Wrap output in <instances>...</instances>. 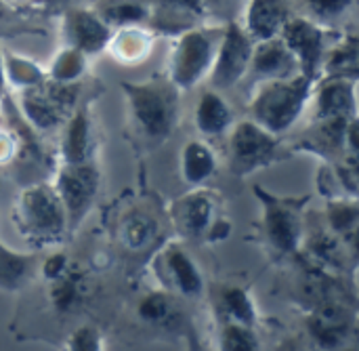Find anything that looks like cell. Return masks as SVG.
<instances>
[{
  "label": "cell",
  "instance_id": "cell-24",
  "mask_svg": "<svg viewBox=\"0 0 359 351\" xmlns=\"http://www.w3.org/2000/svg\"><path fill=\"white\" fill-rule=\"evenodd\" d=\"M297 74H299V65L280 36L271 40L255 42L248 74H246V78L252 84L267 82V80H284Z\"/></svg>",
  "mask_w": 359,
  "mask_h": 351
},
{
  "label": "cell",
  "instance_id": "cell-36",
  "mask_svg": "<svg viewBox=\"0 0 359 351\" xmlns=\"http://www.w3.org/2000/svg\"><path fill=\"white\" fill-rule=\"evenodd\" d=\"M353 4L355 0H305V17L322 27H332L351 13Z\"/></svg>",
  "mask_w": 359,
  "mask_h": 351
},
{
  "label": "cell",
  "instance_id": "cell-41",
  "mask_svg": "<svg viewBox=\"0 0 359 351\" xmlns=\"http://www.w3.org/2000/svg\"><path fill=\"white\" fill-rule=\"evenodd\" d=\"M202 2H204L206 11H210V8H217V6H225V8H229L236 0H202Z\"/></svg>",
  "mask_w": 359,
  "mask_h": 351
},
{
  "label": "cell",
  "instance_id": "cell-42",
  "mask_svg": "<svg viewBox=\"0 0 359 351\" xmlns=\"http://www.w3.org/2000/svg\"><path fill=\"white\" fill-rule=\"evenodd\" d=\"M6 91V80H4V63H2V53H0V97Z\"/></svg>",
  "mask_w": 359,
  "mask_h": 351
},
{
  "label": "cell",
  "instance_id": "cell-9",
  "mask_svg": "<svg viewBox=\"0 0 359 351\" xmlns=\"http://www.w3.org/2000/svg\"><path fill=\"white\" fill-rule=\"evenodd\" d=\"M358 299H330L301 312V335L318 351H358Z\"/></svg>",
  "mask_w": 359,
  "mask_h": 351
},
{
  "label": "cell",
  "instance_id": "cell-18",
  "mask_svg": "<svg viewBox=\"0 0 359 351\" xmlns=\"http://www.w3.org/2000/svg\"><path fill=\"white\" fill-rule=\"evenodd\" d=\"M204 297L208 299V314L215 324L233 322L259 329L261 314L248 282L238 278H225L208 284Z\"/></svg>",
  "mask_w": 359,
  "mask_h": 351
},
{
  "label": "cell",
  "instance_id": "cell-33",
  "mask_svg": "<svg viewBox=\"0 0 359 351\" xmlns=\"http://www.w3.org/2000/svg\"><path fill=\"white\" fill-rule=\"evenodd\" d=\"M215 351H263L259 329L244 324H215Z\"/></svg>",
  "mask_w": 359,
  "mask_h": 351
},
{
  "label": "cell",
  "instance_id": "cell-38",
  "mask_svg": "<svg viewBox=\"0 0 359 351\" xmlns=\"http://www.w3.org/2000/svg\"><path fill=\"white\" fill-rule=\"evenodd\" d=\"M19 152V135L15 124L0 112V166H11Z\"/></svg>",
  "mask_w": 359,
  "mask_h": 351
},
{
  "label": "cell",
  "instance_id": "cell-26",
  "mask_svg": "<svg viewBox=\"0 0 359 351\" xmlns=\"http://www.w3.org/2000/svg\"><path fill=\"white\" fill-rule=\"evenodd\" d=\"M292 17L288 0H248L244 6V32L252 42L278 38Z\"/></svg>",
  "mask_w": 359,
  "mask_h": 351
},
{
  "label": "cell",
  "instance_id": "cell-43",
  "mask_svg": "<svg viewBox=\"0 0 359 351\" xmlns=\"http://www.w3.org/2000/svg\"><path fill=\"white\" fill-rule=\"evenodd\" d=\"M4 15H6V6H4V2L0 0V19H2Z\"/></svg>",
  "mask_w": 359,
  "mask_h": 351
},
{
  "label": "cell",
  "instance_id": "cell-35",
  "mask_svg": "<svg viewBox=\"0 0 359 351\" xmlns=\"http://www.w3.org/2000/svg\"><path fill=\"white\" fill-rule=\"evenodd\" d=\"M103 21L111 27L124 25H145L147 23V4L145 0H107L99 11Z\"/></svg>",
  "mask_w": 359,
  "mask_h": 351
},
{
  "label": "cell",
  "instance_id": "cell-12",
  "mask_svg": "<svg viewBox=\"0 0 359 351\" xmlns=\"http://www.w3.org/2000/svg\"><path fill=\"white\" fill-rule=\"evenodd\" d=\"M80 99V84H57L44 80L40 86L19 93L17 112L32 131L44 135L59 131Z\"/></svg>",
  "mask_w": 359,
  "mask_h": 351
},
{
  "label": "cell",
  "instance_id": "cell-19",
  "mask_svg": "<svg viewBox=\"0 0 359 351\" xmlns=\"http://www.w3.org/2000/svg\"><path fill=\"white\" fill-rule=\"evenodd\" d=\"M280 38L292 53L299 65V74L316 82L320 78L324 55L330 46L328 29L307 19L305 15H292L282 27Z\"/></svg>",
  "mask_w": 359,
  "mask_h": 351
},
{
  "label": "cell",
  "instance_id": "cell-32",
  "mask_svg": "<svg viewBox=\"0 0 359 351\" xmlns=\"http://www.w3.org/2000/svg\"><path fill=\"white\" fill-rule=\"evenodd\" d=\"M86 65H88V55L65 44L61 53L53 57L44 74H46V80L57 82V84H80L86 72Z\"/></svg>",
  "mask_w": 359,
  "mask_h": 351
},
{
  "label": "cell",
  "instance_id": "cell-29",
  "mask_svg": "<svg viewBox=\"0 0 359 351\" xmlns=\"http://www.w3.org/2000/svg\"><path fill=\"white\" fill-rule=\"evenodd\" d=\"M324 211H320L322 223L343 240L351 251L358 253L359 202L358 198H330L324 200Z\"/></svg>",
  "mask_w": 359,
  "mask_h": 351
},
{
  "label": "cell",
  "instance_id": "cell-13",
  "mask_svg": "<svg viewBox=\"0 0 359 351\" xmlns=\"http://www.w3.org/2000/svg\"><path fill=\"white\" fill-rule=\"evenodd\" d=\"M50 183L65 208L69 236H74L99 198L101 192L99 162L90 160L80 164H55Z\"/></svg>",
  "mask_w": 359,
  "mask_h": 351
},
{
  "label": "cell",
  "instance_id": "cell-37",
  "mask_svg": "<svg viewBox=\"0 0 359 351\" xmlns=\"http://www.w3.org/2000/svg\"><path fill=\"white\" fill-rule=\"evenodd\" d=\"M103 333L95 322H80L63 341V351H103Z\"/></svg>",
  "mask_w": 359,
  "mask_h": 351
},
{
  "label": "cell",
  "instance_id": "cell-16",
  "mask_svg": "<svg viewBox=\"0 0 359 351\" xmlns=\"http://www.w3.org/2000/svg\"><path fill=\"white\" fill-rule=\"evenodd\" d=\"M330 164L345 156H358V118L353 120H311L309 126L290 145Z\"/></svg>",
  "mask_w": 359,
  "mask_h": 351
},
{
  "label": "cell",
  "instance_id": "cell-7",
  "mask_svg": "<svg viewBox=\"0 0 359 351\" xmlns=\"http://www.w3.org/2000/svg\"><path fill=\"white\" fill-rule=\"evenodd\" d=\"M313 84V80L301 74L255 84L248 101V118L265 131L284 137L305 114Z\"/></svg>",
  "mask_w": 359,
  "mask_h": 351
},
{
  "label": "cell",
  "instance_id": "cell-2",
  "mask_svg": "<svg viewBox=\"0 0 359 351\" xmlns=\"http://www.w3.org/2000/svg\"><path fill=\"white\" fill-rule=\"evenodd\" d=\"M32 284L40 286L42 312L61 326L80 320L99 293L95 270L65 251L40 255L38 276Z\"/></svg>",
  "mask_w": 359,
  "mask_h": 351
},
{
  "label": "cell",
  "instance_id": "cell-4",
  "mask_svg": "<svg viewBox=\"0 0 359 351\" xmlns=\"http://www.w3.org/2000/svg\"><path fill=\"white\" fill-rule=\"evenodd\" d=\"M252 194L261 206L259 221L255 223L257 244L271 263L286 265L299 255L311 196H280L263 185H252Z\"/></svg>",
  "mask_w": 359,
  "mask_h": 351
},
{
  "label": "cell",
  "instance_id": "cell-17",
  "mask_svg": "<svg viewBox=\"0 0 359 351\" xmlns=\"http://www.w3.org/2000/svg\"><path fill=\"white\" fill-rule=\"evenodd\" d=\"M255 42L244 32V27L236 21H227L223 27V36L217 48V57L212 63V69L208 74L210 88L217 91H229L242 80H246L250 57H252Z\"/></svg>",
  "mask_w": 359,
  "mask_h": 351
},
{
  "label": "cell",
  "instance_id": "cell-31",
  "mask_svg": "<svg viewBox=\"0 0 359 351\" xmlns=\"http://www.w3.org/2000/svg\"><path fill=\"white\" fill-rule=\"evenodd\" d=\"M358 48L359 40L355 34H347L339 42L330 44L324 55V61H322L320 78H324V76L358 78Z\"/></svg>",
  "mask_w": 359,
  "mask_h": 351
},
{
  "label": "cell",
  "instance_id": "cell-6",
  "mask_svg": "<svg viewBox=\"0 0 359 351\" xmlns=\"http://www.w3.org/2000/svg\"><path fill=\"white\" fill-rule=\"evenodd\" d=\"M11 219L15 230L36 249L61 244L69 236L65 208L48 179L21 185L13 202Z\"/></svg>",
  "mask_w": 359,
  "mask_h": 351
},
{
  "label": "cell",
  "instance_id": "cell-14",
  "mask_svg": "<svg viewBox=\"0 0 359 351\" xmlns=\"http://www.w3.org/2000/svg\"><path fill=\"white\" fill-rule=\"evenodd\" d=\"M147 267L151 270L156 284L183 301H200L206 293V278L187 253L185 242L170 238L166 240L149 259Z\"/></svg>",
  "mask_w": 359,
  "mask_h": 351
},
{
  "label": "cell",
  "instance_id": "cell-34",
  "mask_svg": "<svg viewBox=\"0 0 359 351\" xmlns=\"http://www.w3.org/2000/svg\"><path fill=\"white\" fill-rule=\"evenodd\" d=\"M2 63H4V80L6 86H15L19 93L40 86L46 80V74L29 59L13 55V53H2Z\"/></svg>",
  "mask_w": 359,
  "mask_h": 351
},
{
  "label": "cell",
  "instance_id": "cell-23",
  "mask_svg": "<svg viewBox=\"0 0 359 351\" xmlns=\"http://www.w3.org/2000/svg\"><path fill=\"white\" fill-rule=\"evenodd\" d=\"M63 38L67 46H74L84 55L93 57L107 48L111 27L103 21V17L97 11L72 8L63 17Z\"/></svg>",
  "mask_w": 359,
  "mask_h": 351
},
{
  "label": "cell",
  "instance_id": "cell-20",
  "mask_svg": "<svg viewBox=\"0 0 359 351\" xmlns=\"http://www.w3.org/2000/svg\"><path fill=\"white\" fill-rule=\"evenodd\" d=\"M97 131L90 112V99H80L65 122L59 126L57 164H80L97 160Z\"/></svg>",
  "mask_w": 359,
  "mask_h": 351
},
{
  "label": "cell",
  "instance_id": "cell-30",
  "mask_svg": "<svg viewBox=\"0 0 359 351\" xmlns=\"http://www.w3.org/2000/svg\"><path fill=\"white\" fill-rule=\"evenodd\" d=\"M154 46V32L147 25H124L111 34L107 48L122 65H137L147 59Z\"/></svg>",
  "mask_w": 359,
  "mask_h": 351
},
{
  "label": "cell",
  "instance_id": "cell-39",
  "mask_svg": "<svg viewBox=\"0 0 359 351\" xmlns=\"http://www.w3.org/2000/svg\"><path fill=\"white\" fill-rule=\"evenodd\" d=\"M181 339L185 341V351H215L204 343V339H202V335H200V331H198L194 320L187 324V329H185Z\"/></svg>",
  "mask_w": 359,
  "mask_h": 351
},
{
  "label": "cell",
  "instance_id": "cell-40",
  "mask_svg": "<svg viewBox=\"0 0 359 351\" xmlns=\"http://www.w3.org/2000/svg\"><path fill=\"white\" fill-rule=\"evenodd\" d=\"M271 351H318L313 350L311 345H309V341L303 337V335H286V337H282L278 343H276V347Z\"/></svg>",
  "mask_w": 359,
  "mask_h": 351
},
{
  "label": "cell",
  "instance_id": "cell-8",
  "mask_svg": "<svg viewBox=\"0 0 359 351\" xmlns=\"http://www.w3.org/2000/svg\"><path fill=\"white\" fill-rule=\"evenodd\" d=\"M225 137H227V154H225L227 171L240 179L271 168L294 156L290 145L284 143V137L265 131L250 118L236 120Z\"/></svg>",
  "mask_w": 359,
  "mask_h": 351
},
{
  "label": "cell",
  "instance_id": "cell-25",
  "mask_svg": "<svg viewBox=\"0 0 359 351\" xmlns=\"http://www.w3.org/2000/svg\"><path fill=\"white\" fill-rule=\"evenodd\" d=\"M236 122L233 107L217 88H204L194 107V126L206 141L225 137Z\"/></svg>",
  "mask_w": 359,
  "mask_h": 351
},
{
  "label": "cell",
  "instance_id": "cell-3",
  "mask_svg": "<svg viewBox=\"0 0 359 351\" xmlns=\"http://www.w3.org/2000/svg\"><path fill=\"white\" fill-rule=\"evenodd\" d=\"M116 253L133 272L143 270L154 253L172 236L166 206L149 198H133L116 206L109 221Z\"/></svg>",
  "mask_w": 359,
  "mask_h": 351
},
{
  "label": "cell",
  "instance_id": "cell-15",
  "mask_svg": "<svg viewBox=\"0 0 359 351\" xmlns=\"http://www.w3.org/2000/svg\"><path fill=\"white\" fill-rule=\"evenodd\" d=\"M305 263L355 282V270H358V253L351 251L343 240H339L320 219L318 211H307V223H305V236L299 249V255Z\"/></svg>",
  "mask_w": 359,
  "mask_h": 351
},
{
  "label": "cell",
  "instance_id": "cell-10",
  "mask_svg": "<svg viewBox=\"0 0 359 351\" xmlns=\"http://www.w3.org/2000/svg\"><path fill=\"white\" fill-rule=\"evenodd\" d=\"M183 299L156 286L137 293L128 301L126 324L133 333L151 339H172L183 337L187 324L194 320L185 310Z\"/></svg>",
  "mask_w": 359,
  "mask_h": 351
},
{
  "label": "cell",
  "instance_id": "cell-11",
  "mask_svg": "<svg viewBox=\"0 0 359 351\" xmlns=\"http://www.w3.org/2000/svg\"><path fill=\"white\" fill-rule=\"evenodd\" d=\"M223 36V27H202L196 25L179 36L168 57V80L183 93L196 88L204 78H208L217 48Z\"/></svg>",
  "mask_w": 359,
  "mask_h": 351
},
{
  "label": "cell",
  "instance_id": "cell-27",
  "mask_svg": "<svg viewBox=\"0 0 359 351\" xmlns=\"http://www.w3.org/2000/svg\"><path fill=\"white\" fill-rule=\"evenodd\" d=\"M179 173L183 183L189 187L208 185L219 173V156L210 141L202 137L185 141L179 154Z\"/></svg>",
  "mask_w": 359,
  "mask_h": 351
},
{
  "label": "cell",
  "instance_id": "cell-5",
  "mask_svg": "<svg viewBox=\"0 0 359 351\" xmlns=\"http://www.w3.org/2000/svg\"><path fill=\"white\" fill-rule=\"evenodd\" d=\"M172 236L189 244H219L231 236V219L221 192L189 187L166 206Z\"/></svg>",
  "mask_w": 359,
  "mask_h": 351
},
{
  "label": "cell",
  "instance_id": "cell-28",
  "mask_svg": "<svg viewBox=\"0 0 359 351\" xmlns=\"http://www.w3.org/2000/svg\"><path fill=\"white\" fill-rule=\"evenodd\" d=\"M40 255L19 253L0 240V293H21L38 276Z\"/></svg>",
  "mask_w": 359,
  "mask_h": 351
},
{
  "label": "cell",
  "instance_id": "cell-1",
  "mask_svg": "<svg viewBox=\"0 0 359 351\" xmlns=\"http://www.w3.org/2000/svg\"><path fill=\"white\" fill-rule=\"evenodd\" d=\"M126 103V135L137 152L151 154L162 147L181 120V91L168 76L120 82Z\"/></svg>",
  "mask_w": 359,
  "mask_h": 351
},
{
  "label": "cell",
  "instance_id": "cell-21",
  "mask_svg": "<svg viewBox=\"0 0 359 351\" xmlns=\"http://www.w3.org/2000/svg\"><path fill=\"white\" fill-rule=\"evenodd\" d=\"M311 120H353L358 118V78L324 76L311 91Z\"/></svg>",
  "mask_w": 359,
  "mask_h": 351
},
{
  "label": "cell",
  "instance_id": "cell-22",
  "mask_svg": "<svg viewBox=\"0 0 359 351\" xmlns=\"http://www.w3.org/2000/svg\"><path fill=\"white\" fill-rule=\"evenodd\" d=\"M147 27L154 34L179 36L204 19L208 13L202 0H145Z\"/></svg>",
  "mask_w": 359,
  "mask_h": 351
}]
</instances>
